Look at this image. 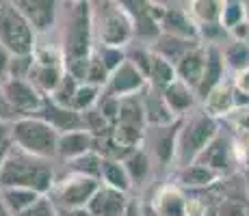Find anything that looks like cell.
<instances>
[{"label": "cell", "instance_id": "6da1fadb", "mask_svg": "<svg viewBox=\"0 0 249 216\" xmlns=\"http://www.w3.org/2000/svg\"><path fill=\"white\" fill-rule=\"evenodd\" d=\"M56 184L54 169L50 166V160L33 158L22 150H18L11 143L7 160L0 166V188L7 186H26L37 190L39 195H50Z\"/></svg>", "mask_w": 249, "mask_h": 216}, {"label": "cell", "instance_id": "7a4b0ae2", "mask_svg": "<svg viewBox=\"0 0 249 216\" xmlns=\"http://www.w3.org/2000/svg\"><path fill=\"white\" fill-rule=\"evenodd\" d=\"M219 119L206 115L202 108H193L180 117L178 141H176V162L174 166H186L199 158L206 147L219 136Z\"/></svg>", "mask_w": 249, "mask_h": 216}, {"label": "cell", "instance_id": "3957f363", "mask_svg": "<svg viewBox=\"0 0 249 216\" xmlns=\"http://www.w3.org/2000/svg\"><path fill=\"white\" fill-rule=\"evenodd\" d=\"M70 13L63 28V65L74 63V61H87L95 48L93 35V7L89 0L80 2H70Z\"/></svg>", "mask_w": 249, "mask_h": 216}, {"label": "cell", "instance_id": "277c9868", "mask_svg": "<svg viewBox=\"0 0 249 216\" xmlns=\"http://www.w3.org/2000/svg\"><path fill=\"white\" fill-rule=\"evenodd\" d=\"M9 136L11 143L24 153L39 160L56 158V141L59 132L35 115H24L9 123Z\"/></svg>", "mask_w": 249, "mask_h": 216}, {"label": "cell", "instance_id": "5b68a950", "mask_svg": "<svg viewBox=\"0 0 249 216\" xmlns=\"http://www.w3.org/2000/svg\"><path fill=\"white\" fill-rule=\"evenodd\" d=\"M93 35L98 46L126 50L135 41V24L113 0H107L98 11H93Z\"/></svg>", "mask_w": 249, "mask_h": 216}, {"label": "cell", "instance_id": "8992f818", "mask_svg": "<svg viewBox=\"0 0 249 216\" xmlns=\"http://www.w3.org/2000/svg\"><path fill=\"white\" fill-rule=\"evenodd\" d=\"M37 35L24 16L9 0H0V43L13 56L33 54Z\"/></svg>", "mask_w": 249, "mask_h": 216}, {"label": "cell", "instance_id": "52a82bcc", "mask_svg": "<svg viewBox=\"0 0 249 216\" xmlns=\"http://www.w3.org/2000/svg\"><path fill=\"white\" fill-rule=\"evenodd\" d=\"M102 186V182L89 175H80V173H70V175L56 180L52 195H54V205H61L63 210L70 212H83L87 208L89 199L95 195V190Z\"/></svg>", "mask_w": 249, "mask_h": 216}, {"label": "cell", "instance_id": "ba28073f", "mask_svg": "<svg viewBox=\"0 0 249 216\" xmlns=\"http://www.w3.org/2000/svg\"><path fill=\"white\" fill-rule=\"evenodd\" d=\"M180 119L169 126H152L145 128L143 136V150L150 153L154 166L169 169L176 162V141H178Z\"/></svg>", "mask_w": 249, "mask_h": 216}, {"label": "cell", "instance_id": "9c48e42d", "mask_svg": "<svg viewBox=\"0 0 249 216\" xmlns=\"http://www.w3.org/2000/svg\"><path fill=\"white\" fill-rule=\"evenodd\" d=\"M0 89H2L4 102L11 106V110L18 115V117L35 115L46 100L26 78H7L2 84H0Z\"/></svg>", "mask_w": 249, "mask_h": 216}, {"label": "cell", "instance_id": "30bf717a", "mask_svg": "<svg viewBox=\"0 0 249 216\" xmlns=\"http://www.w3.org/2000/svg\"><path fill=\"white\" fill-rule=\"evenodd\" d=\"M31 24L35 35H46L59 20V0H9Z\"/></svg>", "mask_w": 249, "mask_h": 216}, {"label": "cell", "instance_id": "8fae6325", "mask_svg": "<svg viewBox=\"0 0 249 216\" xmlns=\"http://www.w3.org/2000/svg\"><path fill=\"white\" fill-rule=\"evenodd\" d=\"M145 86H147V78L126 59L117 69H113L111 74H108V80L102 91L107 95H111V98L124 100V98L139 95Z\"/></svg>", "mask_w": 249, "mask_h": 216}, {"label": "cell", "instance_id": "7c38bea8", "mask_svg": "<svg viewBox=\"0 0 249 216\" xmlns=\"http://www.w3.org/2000/svg\"><path fill=\"white\" fill-rule=\"evenodd\" d=\"M159 26L162 35L178 37V39H186V41H199L197 26L186 16L184 7H178V4L162 9L159 16Z\"/></svg>", "mask_w": 249, "mask_h": 216}, {"label": "cell", "instance_id": "4fadbf2b", "mask_svg": "<svg viewBox=\"0 0 249 216\" xmlns=\"http://www.w3.org/2000/svg\"><path fill=\"white\" fill-rule=\"evenodd\" d=\"M150 210L154 216H186V193L174 182L162 184L152 195Z\"/></svg>", "mask_w": 249, "mask_h": 216}, {"label": "cell", "instance_id": "5bb4252c", "mask_svg": "<svg viewBox=\"0 0 249 216\" xmlns=\"http://www.w3.org/2000/svg\"><path fill=\"white\" fill-rule=\"evenodd\" d=\"M206 48V65H204V74L199 84L195 86V95H197V102H202L210 89H214L219 83H223L228 74L226 63H223V54H221V46H214V43H204Z\"/></svg>", "mask_w": 249, "mask_h": 216}, {"label": "cell", "instance_id": "9a60e30c", "mask_svg": "<svg viewBox=\"0 0 249 216\" xmlns=\"http://www.w3.org/2000/svg\"><path fill=\"white\" fill-rule=\"evenodd\" d=\"M128 203H130V199L126 193H119L108 186H100L95 195L89 199L85 212L87 216H124Z\"/></svg>", "mask_w": 249, "mask_h": 216}, {"label": "cell", "instance_id": "2e32d148", "mask_svg": "<svg viewBox=\"0 0 249 216\" xmlns=\"http://www.w3.org/2000/svg\"><path fill=\"white\" fill-rule=\"evenodd\" d=\"M174 184L180 186L182 190H206L217 186L219 182L223 180V175H219L217 171H213L210 166L202 165V162H191L186 166H178L174 175Z\"/></svg>", "mask_w": 249, "mask_h": 216}, {"label": "cell", "instance_id": "e0dca14e", "mask_svg": "<svg viewBox=\"0 0 249 216\" xmlns=\"http://www.w3.org/2000/svg\"><path fill=\"white\" fill-rule=\"evenodd\" d=\"M93 151V134L85 128L70 130V132H61L59 141H56V158L70 162L76 158L85 156V153Z\"/></svg>", "mask_w": 249, "mask_h": 216}, {"label": "cell", "instance_id": "ac0fdd59", "mask_svg": "<svg viewBox=\"0 0 249 216\" xmlns=\"http://www.w3.org/2000/svg\"><path fill=\"white\" fill-rule=\"evenodd\" d=\"M35 117L44 119L46 123H50L56 132H70V130H78V128H85L83 126V115L76 113L71 108H65V106H59L54 104L52 100H44L41 108L35 113Z\"/></svg>", "mask_w": 249, "mask_h": 216}, {"label": "cell", "instance_id": "d6986e66", "mask_svg": "<svg viewBox=\"0 0 249 216\" xmlns=\"http://www.w3.org/2000/svg\"><path fill=\"white\" fill-rule=\"evenodd\" d=\"M139 98H141V104H143V115H145L147 128H152V126H169V123L178 121V117H176V115L169 110V106L165 104L160 91L152 89V86L147 84L145 89L139 93Z\"/></svg>", "mask_w": 249, "mask_h": 216}, {"label": "cell", "instance_id": "ffe728a7", "mask_svg": "<svg viewBox=\"0 0 249 216\" xmlns=\"http://www.w3.org/2000/svg\"><path fill=\"white\" fill-rule=\"evenodd\" d=\"M195 162H202V165L210 166L213 171H217L219 175H226L232 169L234 160V150H232V141L226 138L223 134H219L213 143H210L206 150L199 153V158Z\"/></svg>", "mask_w": 249, "mask_h": 216}, {"label": "cell", "instance_id": "44dd1931", "mask_svg": "<svg viewBox=\"0 0 249 216\" xmlns=\"http://www.w3.org/2000/svg\"><path fill=\"white\" fill-rule=\"evenodd\" d=\"M202 110L206 115L214 119H226L234 108H236V100H234V86L230 80L219 83L214 89H210L206 93V98L202 100Z\"/></svg>", "mask_w": 249, "mask_h": 216}, {"label": "cell", "instance_id": "7402d4cb", "mask_svg": "<svg viewBox=\"0 0 249 216\" xmlns=\"http://www.w3.org/2000/svg\"><path fill=\"white\" fill-rule=\"evenodd\" d=\"M165 104L169 106V110L176 115V117H184L186 113H191L193 108H197V95H195V89H191L186 83L176 78L171 84H167L165 89L160 91Z\"/></svg>", "mask_w": 249, "mask_h": 216}, {"label": "cell", "instance_id": "603a6c76", "mask_svg": "<svg viewBox=\"0 0 249 216\" xmlns=\"http://www.w3.org/2000/svg\"><path fill=\"white\" fill-rule=\"evenodd\" d=\"M204 65H206V48L204 43H197L176 63V76H178V80L189 84L191 89H195L199 84V80H202Z\"/></svg>", "mask_w": 249, "mask_h": 216}, {"label": "cell", "instance_id": "cb8c5ba5", "mask_svg": "<svg viewBox=\"0 0 249 216\" xmlns=\"http://www.w3.org/2000/svg\"><path fill=\"white\" fill-rule=\"evenodd\" d=\"M63 74H65V67L63 65H39V63H35V61H33L26 80L35 86V89L39 91L44 98H48V95H50L52 91L59 86Z\"/></svg>", "mask_w": 249, "mask_h": 216}, {"label": "cell", "instance_id": "d4e9b609", "mask_svg": "<svg viewBox=\"0 0 249 216\" xmlns=\"http://www.w3.org/2000/svg\"><path fill=\"white\" fill-rule=\"evenodd\" d=\"M186 16L197 28L208 26V24H219L221 20L223 0H184L182 2Z\"/></svg>", "mask_w": 249, "mask_h": 216}, {"label": "cell", "instance_id": "484cf974", "mask_svg": "<svg viewBox=\"0 0 249 216\" xmlns=\"http://www.w3.org/2000/svg\"><path fill=\"white\" fill-rule=\"evenodd\" d=\"M122 162H124V166H126L128 177H130V182H132V188H135V186L147 184L150 177L154 175V169H156L152 158H150V153L143 150V147L132 150Z\"/></svg>", "mask_w": 249, "mask_h": 216}, {"label": "cell", "instance_id": "4316f807", "mask_svg": "<svg viewBox=\"0 0 249 216\" xmlns=\"http://www.w3.org/2000/svg\"><path fill=\"white\" fill-rule=\"evenodd\" d=\"M100 182L102 186L115 188L119 193H132V182L128 177V171L122 160H111V158H102V166H100Z\"/></svg>", "mask_w": 249, "mask_h": 216}, {"label": "cell", "instance_id": "83f0119b", "mask_svg": "<svg viewBox=\"0 0 249 216\" xmlns=\"http://www.w3.org/2000/svg\"><path fill=\"white\" fill-rule=\"evenodd\" d=\"M0 197H2L9 214L16 216L24 210H28L33 203H37L44 195H39L33 188H26V186H7V188H0Z\"/></svg>", "mask_w": 249, "mask_h": 216}, {"label": "cell", "instance_id": "f1b7e54d", "mask_svg": "<svg viewBox=\"0 0 249 216\" xmlns=\"http://www.w3.org/2000/svg\"><path fill=\"white\" fill-rule=\"evenodd\" d=\"M197 43H202V41H186V39H178V37H169V35H162L160 33V35L150 43V48L156 52V54H160L162 59H167L169 63L176 65L182 56H184L193 46H197Z\"/></svg>", "mask_w": 249, "mask_h": 216}, {"label": "cell", "instance_id": "f546056e", "mask_svg": "<svg viewBox=\"0 0 249 216\" xmlns=\"http://www.w3.org/2000/svg\"><path fill=\"white\" fill-rule=\"evenodd\" d=\"M176 78H178V76H176V65L169 63L167 59H162L160 54H156V52L152 50L150 69H147V84L156 91H162L167 84L174 83Z\"/></svg>", "mask_w": 249, "mask_h": 216}, {"label": "cell", "instance_id": "4dcf8cb0", "mask_svg": "<svg viewBox=\"0 0 249 216\" xmlns=\"http://www.w3.org/2000/svg\"><path fill=\"white\" fill-rule=\"evenodd\" d=\"M221 54L230 74L245 69V67H249V41H238L228 37V41L221 46Z\"/></svg>", "mask_w": 249, "mask_h": 216}, {"label": "cell", "instance_id": "1f68e13d", "mask_svg": "<svg viewBox=\"0 0 249 216\" xmlns=\"http://www.w3.org/2000/svg\"><path fill=\"white\" fill-rule=\"evenodd\" d=\"M115 123H128V126L147 128L145 115H143V104H141V98H139V95L119 100V117Z\"/></svg>", "mask_w": 249, "mask_h": 216}, {"label": "cell", "instance_id": "d6a6232c", "mask_svg": "<svg viewBox=\"0 0 249 216\" xmlns=\"http://www.w3.org/2000/svg\"><path fill=\"white\" fill-rule=\"evenodd\" d=\"M102 98V89L95 84H89V83H80L76 86V93H74V100H71V110L76 113H87V110L95 108Z\"/></svg>", "mask_w": 249, "mask_h": 216}, {"label": "cell", "instance_id": "836d02e7", "mask_svg": "<svg viewBox=\"0 0 249 216\" xmlns=\"http://www.w3.org/2000/svg\"><path fill=\"white\" fill-rule=\"evenodd\" d=\"M71 173H80V175H89V177H95L100 180V166H102V156L98 151H89L85 156L76 158V160H70L68 162Z\"/></svg>", "mask_w": 249, "mask_h": 216}, {"label": "cell", "instance_id": "e575fe53", "mask_svg": "<svg viewBox=\"0 0 249 216\" xmlns=\"http://www.w3.org/2000/svg\"><path fill=\"white\" fill-rule=\"evenodd\" d=\"M80 83L74 78V76L70 74H63V78H61L59 86H56L54 91H52L50 95H48V100H52L54 104H59V106H65V108H71V100H74V93H76V86Z\"/></svg>", "mask_w": 249, "mask_h": 216}, {"label": "cell", "instance_id": "d590c367", "mask_svg": "<svg viewBox=\"0 0 249 216\" xmlns=\"http://www.w3.org/2000/svg\"><path fill=\"white\" fill-rule=\"evenodd\" d=\"M241 22H245V7H243V0H223L221 20H219V24L230 33Z\"/></svg>", "mask_w": 249, "mask_h": 216}, {"label": "cell", "instance_id": "8d00e7d4", "mask_svg": "<svg viewBox=\"0 0 249 216\" xmlns=\"http://www.w3.org/2000/svg\"><path fill=\"white\" fill-rule=\"evenodd\" d=\"M93 52L98 54V59L102 61V65L108 69L111 74L113 69H117L119 65L126 61V50L124 48H111V46H95Z\"/></svg>", "mask_w": 249, "mask_h": 216}, {"label": "cell", "instance_id": "74e56055", "mask_svg": "<svg viewBox=\"0 0 249 216\" xmlns=\"http://www.w3.org/2000/svg\"><path fill=\"white\" fill-rule=\"evenodd\" d=\"M107 80H108V69L102 65V61L98 59V54H95V52H91L89 63H87V74H85V83L104 89Z\"/></svg>", "mask_w": 249, "mask_h": 216}, {"label": "cell", "instance_id": "f35d334b", "mask_svg": "<svg viewBox=\"0 0 249 216\" xmlns=\"http://www.w3.org/2000/svg\"><path fill=\"white\" fill-rule=\"evenodd\" d=\"M236 136H249V106H236L226 117Z\"/></svg>", "mask_w": 249, "mask_h": 216}, {"label": "cell", "instance_id": "ab89813d", "mask_svg": "<svg viewBox=\"0 0 249 216\" xmlns=\"http://www.w3.org/2000/svg\"><path fill=\"white\" fill-rule=\"evenodd\" d=\"M16 216H56V205L50 199V195H44L37 203H33L28 210H24Z\"/></svg>", "mask_w": 249, "mask_h": 216}, {"label": "cell", "instance_id": "60d3db41", "mask_svg": "<svg viewBox=\"0 0 249 216\" xmlns=\"http://www.w3.org/2000/svg\"><path fill=\"white\" fill-rule=\"evenodd\" d=\"M214 216H249L247 205L238 199H223L214 210Z\"/></svg>", "mask_w": 249, "mask_h": 216}, {"label": "cell", "instance_id": "b9f144b4", "mask_svg": "<svg viewBox=\"0 0 249 216\" xmlns=\"http://www.w3.org/2000/svg\"><path fill=\"white\" fill-rule=\"evenodd\" d=\"M186 216H214V212L199 197H186Z\"/></svg>", "mask_w": 249, "mask_h": 216}, {"label": "cell", "instance_id": "7bdbcfd3", "mask_svg": "<svg viewBox=\"0 0 249 216\" xmlns=\"http://www.w3.org/2000/svg\"><path fill=\"white\" fill-rule=\"evenodd\" d=\"M230 83H232L234 91H238L241 95H245V98H249V67H245V69L234 71L232 78H230Z\"/></svg>", "mask_w": 249, "mask_h": 216}, {"label": "cell", "instance_id": "ee69618b", "mask_svg": "<svg viewBox=\"0 0 249 216\" xmlns=\"http://www.w3.org/2000/svg\"><path fill=\"white\" fill-rule=\"evenodd\" d=\"M11 56H13L11 52L0 43V84L9 78V63H11Z\"/></svg>", "mask_w": 249, "mask_h": 216}, {"label": "cell", "instance_id": "f6af8a7d", "mask_svg": "<svg viewBox=\"0 0 249 216\" xmlns=\"http://www.w3.org/2000/svg\"><path fill=\"white\" fill-rule=\"evenodd\" d=\"M13 119H18V115L11 110V106H9L7 102H4V95H2V89H0V121H7L11 123Z\"/></svg>", "mask_w": 249, "mask_h": 216}, {"label": "cell", "instance_id": "bcb514c9", "mask_svg": "<svg viewBox=\"0 0 249 216\" xmlns=\"http://www.w3.org/2000/svg\"><path fill=\"white\" fill-rule=\"evenodd\" d=\"M124 216H145V214H143L141 205L135 203V201H130V203H128V208H126V214H124Z\"/></svg>", "mask_w": 249, "mask_h": 216}, {"label": "cell", "instance_id": "7dc6e473", "mask_svg": "<svg viewBox=\"0 0 249 216\" xmlns=\"http://www.w3.org/2000/svg\"><path fill=\"white\" fill-rule=\"evenodd\" d=\"M154 7H162V9H167V7H174L176 2H180V0H150Z\"/></svg>", "mask_w": 249, "mask_h": 216}, {"label": "cell", "instance_id": "c3c4849f", "mask_svg": "<svg viewBox=\"0 0 249 216\" xmlns=\"http://www.w3.org/2000/svg\"><path fill=\"white\" fill-rule=\"evenodd\" d=\"M9 150H11V141H9V143H4V145H0V166H2V162L7 160Z\"/></svg>", "mask_w": 249, "mask_h": 216}, {"label": "cell", "instance_id": "681fc988", "mask_svg": "<svg viewBox=\"0 0 249 216\" xmlns=\"http://www.w3.org/2000/svg\"><path fill=\"white\" fill-rule=\"evenodd\" d=\"M243 186H245V193H247V199H249V166H243Z\"/></svg>", "mask_w": 249, "mask_h": 216}, {"label": "cell", "instance_id": "f907efd6", "mask_svg": "<svg viewBox=\"0 0 249 216\" xmlns=\"http://www.w3.org/2000/svg\"><path fill=\"white\" fill-rule=\"evenodd\" d=\"M0 216H11V214H9V210H7V205H4L2 197H0Z\"/></svg>", "mask_w": 249, "mask_h": 216}, {"label": "cell", "instance_id": "816d5d0a", "mask_svg": "<svg viewBox=\"0 0 249 216\" xmlns=\"http://www.w3.org/2000/svg\"><path fill=\"white\" fill-rule=\"evenodd\" d=\"M243 7H245V22H249V0H243Z\"/></svg>", "mask_w": 249, "mask_h": 216}, {"label": "cell", "instance_id": "f5cc1de1", "mask_svg": "<svg viewBox=\"0 0 249 216\" xmlns=\"http://www.w3.org/2000/svg\"><path fill=\"white\" fill-rule=\"evenodd\" d=\"M68 2H80V0H68Z\"/></svg>", "mask_w": 249, "mask_h": 216}]
</instances>
